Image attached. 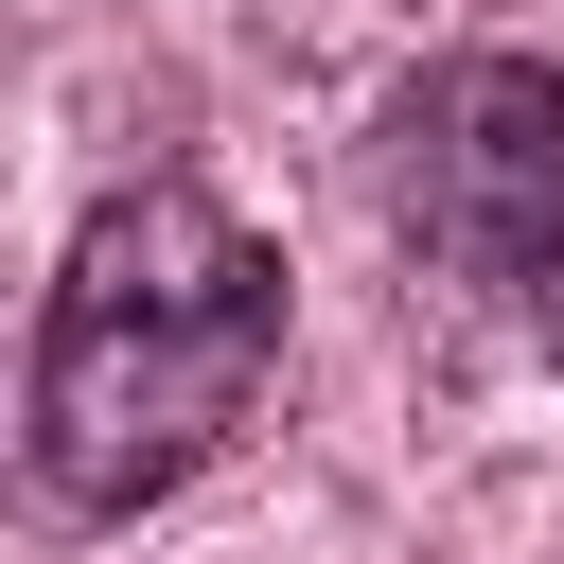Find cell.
Listing matches in <instances>:
<instances>
[{
	"label": "cell",
	"mask_w": 564,
	"mask_h": 564,
	"mask_svg": "<svg viewBox=\"0 0 564 564\" xmlns=\"http://www.w3.org/2000/svg\"><path fill=\"white\" fill-rule=\"evenodd\" d=\"M388 229L458 282H529L564 229V70L546 53H441L388 106Z\"/></svg>",
	"instance_id": "7a4b0ae2"
},
{
	"label": "cell",
	"mask_w": 564,
	"mask_h": 564,
	"mask_svg": "<svg viewBox=\"0 0 564 564\" xmlns=\"http://www.w3.org/2000/svg\"><path fill=\"white\" fill-rule=\"evenodd\" d=\"M511 300H529V317H546V352H564V229H546V264H529Z\"/></svg>",
	"instance_id": "3957f363"
},
{
	"label": "cell",
	"mask_w": 564,
	"mask_h": 564,
	"mask_svg": "<svg viewBox=\"0 0 564 564\" xmlns=\"http://www.w3.org/2000/svg\"><path fill=\"white\" fill-rule=\"evenodd\" d=\"M282 388V247L212 194V176H123L53 300H35V370H18V441L53 476V511H159L176 476H212L247 441V405Z\"/></svg>",
	"instance_id": "6da1fadb"
}]
</instances>
